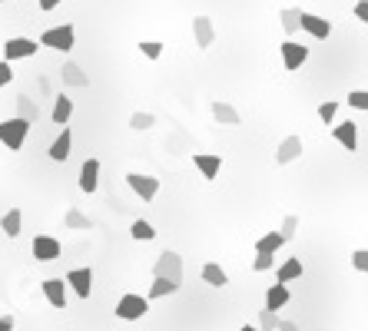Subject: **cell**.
I'll return each mask as SVG.
<instances>
[{"instance_id": "obj_16", "label": "cell", "mask_w": 368, "mask_h": 331, "mask_svg": "<svg viewBox=\"0 0 368 331\" xmlns=\"http://www.w3.org/2000/svg\"><path fill=\"white\" fill-rule=\"evenodd\" d=\"M193 163H196V169L203 172V179H216L219 169H222V159L216 152H193Z\"/></svg>"}, {"instance_id": "obj_5", "label": "cell", "mask_w": 368, "mask_h": 331, "mask_svg": "<svg viewBox=\"0 0 368 331\" xmlns=\"http://www.w3.org/2000/svg\"><path fill=\"white\" fill-rule=\"evenodd\" d=\"M127 185L140 196V199H143V203H153V199H156V192H160V179H156V176H149V172H129Z\"/></svg>"}, {"instance_id": "obj_17", "label": "cell", "mask_w": 368, "mask_h": 331, "mask_svg": "<svg viewBox=\"0 0 368 331\" xmlns=\"http://www.w3.org/2000/svg\"><path fill=\"white\" fill-rule=\"evenodd\" d=\"M17 119H23L27 126H34L40 119V103L34 96H27V93H20L17 96Z\"/></svg>"}, {"instance_id": "obj_9", "label": "cell", "mask_w": 368, "mask_h": 331, "mask_svg": "<svg viewBox=\"0 0 368 331\" xmlns=\"http://www.w3.org/2000/svg\"><path fill=\"white\" fill-rule=\"evenodd\" d=\"M60 80H63V87H76V90H87V87H90V76L83 73V67H80L76 60H67V63L60 67Z\"/></svg>"}, {"instance_id": "obj_42", "label": "cell", "mask_w": 368, "mask_h": 331, "mask_svg": "<svg viewBox=\"0 0 368 331\" xmlns=\"http://www.w3.org/2000/svg\"><path fill=\"white\" fill-rule=\"evenodd\" d=\"M63 0H37V7L40 10H54V7H60Z\"/></svg>"}, {"instance_id": "obj_39", "label": "cell", "mask_w": 368, "mask_h": 331, "mask_svg": "<svg viewBox=\"0 0 368 331\" xmlns=\"http://www.w3.org/2000/svg\"><path fill=\"white\" fill-rule=\"evenodd\" d=\"M272 265H276V255H256V262H252L256 272H269Z\"/></svg>"}, {"instance_id": "obj_27", "label": "cell", "mask_w": 368, "mask_h": 331, "mask_svg": "<svg viewBox=\"0 0 368 331\" xmlns=\"http://www.w3.org/2000/svg\"><path fill=\"white\" fill-rule=\"evenodd\" d=\"M295 278H302V258H289V262L279 269L276 285H289V282H295Z\"/></svg>"}, {"instance_id": "obj_10", "label": "cell", "mask_w": 368, "mask_h": 331, "mask_svg": "<svg viewBox=\"0 0 368 331\" xmlns=\"http://www.w3.org/2000/svg\"><path fill=\"white\" fill-rule=\"evenodd\" d=\"M40 288H43V298H47L54 308L67 312V285H63V278H47Z\"/></svg>"}, {"instance_id": "obj_15", "label": "cell", "mask_w": 368, "mask_h": 331, "mask_svg": "<svg viewBox=\"0 0 368 331\" xmlns=\"http://www.w3.org/2000/svg\"><path fill=\"white\" fill-rule=\"evenodd\" d=\"M34 258H37V262H54V258H60V242H56L54 236H37V239H34Z\"/></svg>"}, {"instance_id": "obj_21", "label": "cell", "mask_w": 368, "mask_h": 331, "mask_svg": "<svg viewBox=\"0 0 368 331\" xmlns=\"http://www.w3.org/2000/svg\"><path fill=\"white\" fill-rule=\"evenodd\" d=\"M213 116H216V123H226V126H239L242 116L236 106H229V103H222V100H216L213 103Z\"/></svg>"}, {"instance_id": "obj_12", "label": "cell", "mask_w": 368, "mask_h": 331, "mask_svg": "<svg viewBox=\"0 0 368 331\" xmlns=\"http://www.w3.org/2000/svg\"><path fill=\"white\" fill-rule=\"evenodd\" d=\"M299 156H302V136H285V139L279 143V149H276V163L289 166V163H295Z\"/></svg>"}, {"instance_id": "obj_33", "label": "cell", "mask_w": 368, "mask_h": 331, "mask_svg": "<svg viewBox=\"0 0 368 331\" xmlns=\"http://www.w3.org/2000/svg\"><path fill=\"white\" fill-rule=\"evenodd\" d=\"M140 54L147 60H160L163 56V43L160 40H140Z\"/></svg>"}, {"instance_id": "obj_25", "label": "cell", "mask_w": 368, "mask_h": 331, "mask_svg": "<svg viewBox=\"0 0 368 331\" xmlns=\"http://www.w3.org/2000/svg\"><path fill=\"white\" fill-rule=\"evenodd\" d=\"M282 245H285V239H282L279 232H266V236L256 242V255H276Z\"/></svg>"}, {"instance_id": "obj_6", "label": "cell", "mask_w": 368, "mask_h": 331, "mask_svg": "<svg viewBox=\"0 0 368 331\" xmlns=\"http://www.w3.org/2000/svg\"><path fill=\"white\" fill-rule=\"evenodd\" d=\"M37 54V40L30 37H10L3 43V56H7V63H14V60H27V56Z\"/></svg>"}, {"instance_id": "obj_28", "label": "cell", "mask_w": 368, "mask_h": 331, "mask_svg": "<svg viewBox=\"0 0 368 331\" xmlns=\"http://www.w3.org/2000/svg\"><path fill=\"white\" fill-rule=\"evenodd\" d=\"M180 288L173 285V282H166V278H153V285H149V295L147 301H153V298H166V295H176Z\"/></svg>"}, {"instance_id": "obj_1", "label": "cell", "mask_w": 368, "mask_h": 331, "mask_svg": "<svg viewBox=\"0 0 368 331\" xmlns=\"http://www.w3.org/2000/svg\"><path fill=\"white\" fill-rule=\"evenodd\" d=\"M153 278H166V282H173L176 288L183 285V255L180 252H160L156 258V265H153Z\"/></svg>"}, {"instance_id": "obj_30", "label": "cell", "mask_w": 368, "mask_h": 331, "mask_svg": "<svg viewBox=\"0 0 368 331\" xmlns=\"http://www.w3.org/2000/svg\"><path fill=\"white\" fill-rule=\"evenodd\" d=\"M279 17H282V30H285V34L292 37L295 30H299V17H302V10H299V7H285V10L279 14Z\"/></svg>"}, {"instance_id": "obj_11", "label": "cell", "mask_w": 368, "mask_h": 331, "mask_svg": "<svg viewBox=\"0 0 368 331\" xmlns=\"http://www.w3.org/2000/svg\"><path fill=\"white\" fill-rule=\"evenodd\" d=\"M299 30L312 34L315 40H325L332 34V23L325 17H315V14H305V10H302V17H299Z\"/></svg>"}, {"instance_id": "obj_44", "label": "cell", "mask_w": 368, "mask_h": 331, "mask_svg": "<svg viewBox=\"0 0 368 331\" xmlns=\"http://www.w3.org/2000/svg\"><path fill=\"white\" fill-rule=\"evenodd\" d=\"M239 331H259V328H256V325H246V328H239Z\"/></svg>"}, {"instance_id": "obj_24", "label": "cell", "mask_w": 368, "mask_h": 331, "mask_svg": "<svg viewBox=\"0 0 368 331\" xmlns=\"http://www.w3.org/2000/svg\"><path fill=\"white\" fill-rule=\"evenodd\" d=\"M20 225H23V212H20V209H10V212H3V219H0V229H3V236H7V239H17V236H20Z\"/></svg>"}, {"instance_id": "obj_36", "label": "cell", "mask_w": 368, "mask_h": 331, "mask_svg": "<svg viewBox=\"0 0 368 331\" xmlns=\"http://www.w3.org/2000/svg\"><path fill=\"white\" fill-rule=\"evenodd\" d=\"M349 106H355V110H368V93L365 90H351L349 93Z\"/></svg>"}, {"instance_id": "obj_7", "label": "cell", "mask_w": 368, "mask_h": 331, "mask_svg": "<svg viewBox=\"0 0 368 331\" xmlns=\"http://www.w3.org/2000/svg\"><path fill=\"white\" fill-rule=\"evenodd\" d=\"M279 50H282V67H285L289 73L299 70V67L309 60V47H302V43H295V40H285Z\"/></svg>"}, {"instance_id": "obj_35", "label": "cell", "mask_w": 368, "mask_h": 331, "mask_svg": "<svg viewBox=\"0 0 368 331\" xmlns=\"http://www.w3.org/2000/svg\"><path fill=\"white\" fill-rule=\"evenodd\" d=\"M335 113H338V103L329 100V103H322V106H318V119H322V123H332V119H335Z\"/></svg>"}, {"instance_id": "obj_37", "label": "cell", "mask_w": 368, "mask_h": 331, "mask_svg": "<svg viewBox=\"0 0 368 331\" xmlns=\"http://www.w3.org/2000/svg\"><path fill=\"white\" fill-rule=\"evenodd\" d=\"M351 265H355L358 272H368V252L365 249H355V252H351Z\"/></svg>"}, {"instance_id": "obj_41", "label": "cell", "mask_w": 368, "mask_h": 331, "mask_svg": "<svg viewBox=\"0 0 368 331\" xmlns=\"http://www.w3.org/2000/svg\"><path fill=\"white\" fill-rule=\"evenodd\" d=\"M0 331H14V315H0Z\"/></svg>"}, {"instance_id": "obj_14", "label": "cell", "mask_w": 368, "mask_h": 331, "mask_svg": "<svg viewBox=\"0 0 368 331\" xmlns=\"http://www.w3.org/2000/svg\"><path fill=\"white\" fill-rule=\"evenodd\" d=\"M193 37H196V47H199V50H209V47H213V40H216V27H213V20L209 17L193 20Z\"/></svg>"}, {"instance_id": "obj_19", "label": "cell", "mask_w": 368, "mask_h": 331, "mask_svg": "<svg viewBox=\"0 0 368 331\" xmlns=\"http://www.w3.org/2000/svg\"><path fill=\"white\" fill-rule=\"evenodd\" d=\"M332 136H335L342 146L349 149V152H355V149H358V129H355V123H338V126L332 129Z\"/></svg>"}, {"instance_id": "obj_40", "label": "cell", "mask_w": 368, "mask_h": 331, "mask_svg": "<svg viewBox=\"0 0 368 331\" xmlns=\"http://www.w3.org/2000/svg\"><path fill=\"white\" fill-rule=\"evenodd\" d=\"M355 17L362 20V23H368V0H358V3H355Z\"/></svg>"}, {"instance_id": "obj_45", "label": "cell", "mask_w": 368, "mask_h": 331, "mask_svg": "<svg viewBox=\"0 0 368 331\" xmlns=\"http://www.w3.org/2000/svg\"><path fill=\"white\" fill-rule=\"evenodd\" d=\"M0 3H14V0H0Z\"/></svg>"}, {"instance_id": "obj_31", "label": "cell", "mask_w": 368, "mask_h": 331, "mask_svg": "<svg viewBox=\"0 0 368 331\" xmlns=\"http://www.w3.org/2000/svg\"><path fill=\"white\" fill-rule=\"evenodd\" d=\"M153 126H156V116H153V113H133V116H129V129H136V133L153 129Z\"/></svg>"}, {"instance_id": "obj_32", "label": "cell", "mask_w": 368, "mask_h": 331, "mask_svg": "<svg viewBox=\"0 0 368 331\" xmlns=\"http://www.w3.org/2000/svg\"><path fill=\"white\" fill-rule=\"evenodd\" d=\"M279 321H282V318H279V312H269V308H262V312H259V325H256V328H259V331H276V328H279Z\"/></svg>"}, {"instance_id": "obj_22", "label": "cell", "mask_w": 368, "mask_h": 331, "mask_svg": "<svg viewBox=\"0 0 368 331\" xmlns=\"http://www.w3.org/2000/svg\"><path fill=\"white\" fill-rule=\"evenodd\" d=\"M70 116H74V100H70V96H56L50 119H54L56 126H67V123H70Z\"/></svg>"}, {"instance_id": "obj_38", "label": "cell", "mask_w": 368, "mask_h": 331, "mask_svg": "<svg viewBox=\"0 0 368 331\" xmlns=\"http://www.w3.org/2000/svg\"><path fill=\"white\" fill-rule=\"evenodd\" d=\"M10 80H14V67H10L7 60H0V90L10 87Z\"/></svg>"}, {"instance_id": "obj_18", "label": "cell", "mask_w": 368, "mask_h": 331, "mask_svg": "<svg viewBox=\"0 0 368 331\" xmlns=\"http://www.w3.org/2000/svg\"><path fill=\"white\" fill-rule=\"evenodd\" d=\"M70 146H74V133H70V126H63L60 136L54 139V146H50V159H54V163H67Z\"/></svg>"}, {"instance_id": "obj_4", "label": "cell", "mask_w": 368, "mask_h": 331, "mask_svg": "<svg viewBox=\"0 0 368 331\" xmlns=\"http://www.w3.org/2000/svg\"><path fill=\"white\" fill-rule=\"evenodd\" d=\"M149 312V301L147 295H123L120 301H116V318H123V321H140L143 315Z\"/></svg>"}, {"instance_id": "obj_20", "label": "cell", "mask_w": 368, "mask_h": 331, "mask_svg": "<svg viewBox=\"0 0 368 331\" xmlns=\"http://www.w3.org/2000/svg\"><path fill=\"white\" fill-rule=\"evenodd\" d=\"M289 285H269V292H266V308L269 312H279V308H285L289 305Z\"/></svg>"}, {"instance_id": "obj_26", "label": "cell", "mask_w": 368, "mask_h": 331, "mask_svg": "<svg viewBox=\"0 0 368 331\" xmlns=\"http://www.w3.org/2000/svg\"><path fill=\"white\" fill-rule=\"evenodd\" d=\"M63 225H67V229H74V232H87L93 222H90V216H83L76 205H70V209H67V216H63Z\"/></svg>"}, {"instance_id": "obj_43", "label": "cell", "mask_w": 368, "mask_h": 331, "mask_svg": "<svg viewBox=\"0 0 368 331\" xmlns=\"http://www.w3.org/2000/svg\"><path fill=\"white\" fill-rule=\"evenodd\" d=\"M276 331H299V325H295V321H279Z\"/></svg>"}, {"instance_id": "obj_3", "label": "cell", "mask_w": 368, "mask_h": 331, "mask_svg": "<svg viewBox=\"0 0 368 331\" xmlns=\"http://www.w3.org/2000/svg\"><path fill=\"white\" fill-rule=\"evenodd\" d=\"M74 40H76L74 27H70V23H60V27H50V30L40 37V47H50V50L67 54V50H74Z\"/></svg>"}, {"instance_id": "obj_23", "label": "cell", "mask_w": 368, "mask_h": 331, "mask_svg": "<svg viewBox=\"0 0 368 331\" xmlns=\"http://www.w3.org/2000/svg\"><path fill=\"white\" fill-rule=\"evenodd\" d=\"M203 282H206V285H213V288H226V285H229V275L222 272V265H216V262H206V265H203Z\"/></svg>"}, {"instance_id": "obj_29", "label": "cell", "mask_w": 368, "mask_h": 331, "mask_svg": "<svg viewBox=\"0 0 368 331\" xmlns=\"http://www.w3.org/2000/svg\"><path fill=\"white\" fill-rule=\"evenodd\" d=\"M129 236H133L136 242H153L156 239V229H153L147 219H136L133 222V229H129Z\"/></svg>"}, {"instance_id": "obj_2", "label": "cell", "mask_w": 368, "mask_h": 331, "mask_svg": "<svg viewBox=\"0 0 368 331\" xmlns=\"http://www.w3.org/2000/svg\"><path fill=\"white\" fill-rule=\"evenodd\" d=\"M27 133H30V126H27L23 119H17V116H10V119H0V143L10 149V152L23 149V143H27Z\"/></svg>"}, {"instance_id": "obj_34", "label": "cell", "mask_w": 368, "mask_h": 331, "mask_svg": "<svg viewBox=\"0 0 368 331\" xmlns=\"http://www.w3.org/2000/svg\"><path fill=\"white\" fill-rule=\"evenodd\" d=\"M295 229H299V216H285V222H282V229H279V236L289 242L295 236Z\"/></svg>"}, {"instance_id": "obj_8", "label": "cell", "mask_w": 368, "mask_h": 331, "mask_svg": "<svg viewBox=\"0 0 368 331\" xmlns=\"http://www.w3.org/2000/svg\"><path fill=\"white\" fill-rule=\"evenodd\" d=\"M63 285H70L76 298H90V292H93V269H74V272H67Z\"/></svg>"}, {"instance_id": "obj_13", "label": "cell", "mask_w": 368, "mask_h": 331, "mask_svg": "<svg viewBox=\"0 0 368 331\" xmlns=\"http://www.w3.org/2000/svg\"><path fill=\"white\" fill-rule=\"evenodd\" d=\"M80 189L87 192V196H93L96 189H100V159H87L83 163V169H80Z\"/></svg>"}]
</instances>
